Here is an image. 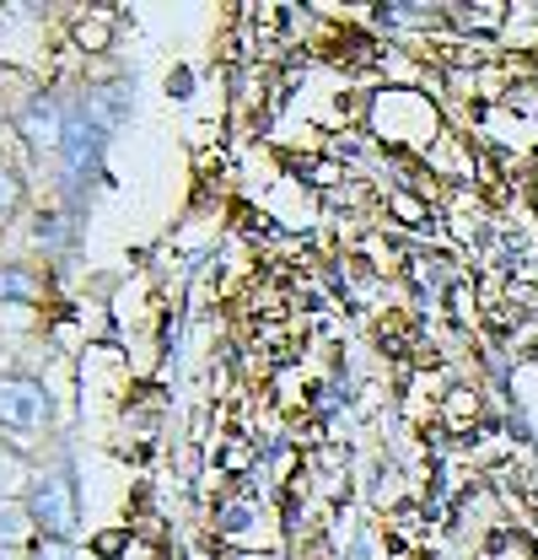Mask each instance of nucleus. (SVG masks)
I'll return each mask as SVG.
<instances>
[{"label": "nucleus", "mask_w": 538, "mask_h": 560, "mask_svg": "<svg viewBox=\"0 0 538 560\" xmlns=\"http://www.w3.org/2000/svg\"><path fill=\"white\" fill-rule=\"evenodd\" d=\"M49 420V399L38 383H0V425L11 431H38Z\"/></svg>", "instance_id": "obj_1"}, {"label": "nucleus", "mask_w": 538, "mask_h": 560, "mask_svg": "<svg viewBox=\"0 0 538 560\" xmlns=\"http://www.w3.org/2000/svg\"><path fill=\"white\" fill-rule=\"evenodd\" d=\"M38 517H44L49 528H70L75 506H70V486H66V475L44 480V490H38Z\"/></svg>", "instance_id": "obj_2"}, {"label": "nucleus", "mask_w": 538, "mask_h": 560, "mask_svg": "<svg viewBox=\"0 0 538 560\" xmlns=\"http://www.w3.org/2000/svg\"><path fill=\"white\" fill-rule=\"evenodd\" d=\"M27 136H33V140H55V136H60V119H55V103H38V108L27 114Z\"/></svg>", "instance_id": "obj_3"}, {"label": "nucleus", "mask_w": 538, "mask_h": 560, "mask_svg": "<svg viewBox=\"0 0 538 560\" xmlns=\"http://www.w3.org/2000/svg\"><path fill=\"white\" fill-rule=\"evenodd\" d=\"M27 285H33V280H27V276H16V270H5V276H0V296H27Z\"/></svg>", "instance_id": "obj_4"}, {"label": "nucleus", "mask_w": 538, "mask_h": 560, "mask_svg": "<svg viewBox=\"0 0 538 560\" xmlns=\"http://www.w3.org/2000/svg\"><path fill=\"white\" fill-rule=\"evenodd\" d=\"M16 200V184H11V173H0V210Z\"/></svg>", "instance_id": "obj_5"}, {"label": "nucleus", "mask_w": 538, "mask_h": 560, "mask_svg": "<svg viewBox=\"0 0 538 560\" xmlns=\"http://www.w3.org/2000/svg\"><path fill=\"white\" fill-rule=\"evenodd\" d=\"M38 560H70V556H66V545H49V550H44Z\"/></svg>", "instance_id": "obj_6"}]
</instances>
